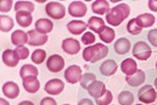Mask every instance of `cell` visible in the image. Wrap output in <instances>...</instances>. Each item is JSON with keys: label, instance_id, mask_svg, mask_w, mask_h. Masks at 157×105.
Here are the masks:
<instances>
[{"label": "cell", "instance_id": "ee69618b", "mask_svg": "<svg viewBox=\"0 0 157 105\" xmlns=\"http://www.w3.org/2000/svg\"><path fill=\"white\" fill-rule=\"evenodd\" d=\"M0 103H1V105H10L9 102H7L6 100V99H3V98L0 99Z\"/></svg>", "mask_w": 157, "mask_h": 105}, {"label": "cell", "instance_id": "4fadbf2b", "mask_svg": "<svg viewBox=\"0 0 157 105\" xmlns=\"http://www.w3.org/2000/svg\"><path fill=\"white\" fill-rule=\"evenodd\" d=\"M22 84H23V88L29 94H36L40 89V81L35 76L22 79Z\"/></svg>", "mask_w": 157, "mask_h": 105}, {"label": "cell", "instance_id": "8992f818", "mask_svg": "<svg viewBox=\"0 0 157 105\" xmlns=\"http://www.w3.org/2000/svg\"><path fill=\"white\" fill-rule=\"evenodd\" d=\"M64 66L65 61L63 57H61L60 55H52L47 59L46 67L52 73H59V71H61L64 68Z\"/></svg>", "mask_w": 157, "mask_h": 105}, {"label": "cell", "instance_id": "4dcf8cb0", "mask_svg": "<svg viewBox=\"0 0 157 105\" xmlns=\"http://www.w3.org/2000/svg\"><path fill=\"white\" fill-rule=\"evenodd\" d=\"M98 36H100V39L104 41V42L111 43L115 39V32H114V30H112L111 27H105V30H104Z\"/></svg>", "mask_w": 157, "mask_h": 105}, {"label": "cell", "instance_id": "836d02e7", "mask_svg": "<svg viewBox=\"0 0 157 105\" xmlns=\"http://www.w3.org/2000/svg\"><path fill=\"white\" fill-rule=\"evenodd\" d=\"M127 30H128V33H130L131 35H138L143 32V29H141V27L138 25L137 22H136L135 18H133V19H131L130 21L128 22Z\"/></svg>", "mask_w": 157, "mask_h": 105}, {"label": "cell", "instance_id": "7c38bea8", "mask_svg": "<svg viewBox=\"0 0 157 105\" xmlns=\"http://www.w3.org/2000/svg\"><path fill=\"white\" fill-rule=\"evenodd\" d=\"M87 91L91 97L98 99V98H100V97H102L103 95L107 91V89H106L105 84H104L102 81L95 80L88 86Z\"/></svg>", "mask_w": 157, "mask_h": 105}, {"label": "cell", "instance_id": "ac0fdd59", "mask_svg": "<svg viewBox=\"0 0 157 105\" xmlns=\"http://www.w3.org/2000/svg\"><path fill=\"white\" fill-rule=\"evenodd\" d=\"M87 25L91 30H93V32L97 33V34H98V35H100L106 27L105 21H104L102 18H98L97 16L90 17L89 20H88Z\"/></svg>", "mask_w": 157, "mask_h": 105}, {"label": "cell", "instance_id": "1f68e13d", "mask_svg": "<svg viewBox=\"0 0 157 105\" xmlns=\"http://www.w3.org/2000/svg\"><path fill=\"white\" fill-rule=\"evenodd\" d=\"M46 58V52L42 48H38L32 54V62L36 64H41Z\"/></svg>", "mask_w": 157, "mask_h": 105}, {"label": "cell", "instance_id": "f6af8a7d", "mask_svg": "<svg viewBox=\"0 0 157 105\" xmlns=\"http://www.w3.org/2000/svg\"><path fill=\"white\" fill-rule=\"evenodd\" d=\"M154 84H155V87L157 88V78L155 79V81H154Z\"/></svg>", "mask_w": 157, "mask_h": 105}, {"label": "cell", "instance_id": "74e56055", "mask_svg": "<svg viewBox=\"0 0 157 105\" xmlns=\"http://www.w3.org/2000/svg\"><path fill=\"white\" fill-rule=\"evenodd\" d=\"M13 6V1L12 0H2L0 2V12L1 13H7L11 11Z\"/></svg>", "mask_w": 157, "mask_h": 105}, {"label": "cell", "instance_id": "f546056e", "mask_svg": "<svg viewBox=\"0 0 157 105\" xmlns=\"http://www.w3.org/2000/svg\"><path fill=\"white\" fill-rule=\"evenodd\" d=\"M134 102V96L131 91H125L118 95V103L121 105H132Z\"/></svg>", "mask_w": 157, "mask_h": 105}, {"label": "cell", "instance_id": "d590c367", "mask_svg": "<svg viewBox=\"0 0 157 105\" xmlns=\"http://www.w3.org/2000/svg\"><path fill=\"white\" fill-rule=\"evenodd\" d=\"M15 52L17 53L20 60H25L29 56V50L25 46H17L15 48Z\"/></svg>", "mask_w": 157, "mask_h": 105}, {"label": "cell", "instance_id": "30bf717a", "mask_svg": "<svg viewBox=\"0 0 157 105\" xmlns=\"http://www.w3.org/2000/svg\"><path fill=\"white\" fill-rule=\"evenodd\" d=\"M68 13L72 17H84L87 13V6L82 1H73L68 6Z\"/></svg>", "mask_w": 157, "mask_h": 105}, {"label": "cell", "instance_id": "ba28073f", "mask_svg": "<svg viewBox=\"0 0 157 105\" xmlns=\"http://www.w3.org/2000/svg\"><path fill=\"white\" fill-rule=\"evenodd\" d=\"M81 77H82V68L78 65H70L64 73L65 80L70 84H75L80 82Z\"/></svg>", "mask_w": 157, "mask_h": 105}, {"label": "cell", "instance_id": "484cf974", "mask_svg": "<svg viewBox=\"0 0 157 105\" xmlns=\"http://www.w3.org/2000/svg\"><path fill=\"white\" fill-rule=\"evenodd\" d=\"M16 21L20 26L22 27H29L32 24L33 16L30 13L27 12H18L16 13Z\"/></svg>", "mask_w": 157, "mask_h": 105}, {"label": "cell", "instance_id": "7402d4cb", "mask_svg": "<svg viewBox=\"0 0 157 105\" xmlns=\"http://www.w3.org/2000/svg\"><path fill=\"white\" fill-rule=\"evenodd\" d=\"M117 71V64L114 60H106L102 63L100 67V71L103 76L109 77L114 75Z\"/></svg>", "mask_w": 157, "mask_h": 105}, {"label": "cell", "instance_id": "d6986e66", "mask_svg": "<svg viewBox=\"0 0 157 105\" xmlns=\"http://www.w3.org/2000/svg\"><path fill=\"white\" fill-rule=\"evenodd\" d=\"M35 26H36V30L41 34H48L54 29V23L52 21H50L49 19H46V18H40L36 21L35 23Z\"/></svg>", "mask_w": 157, "mask_h": 105}, {"label": "cell", "instance_id": "7a4b0ae2", "mask_svg": "<svg viewBox=\"0 0 157 105\" xmlns=\"http://www.w3.org/2000/svg\"><path fill=\"white\" fill-rule=\"evenodd\" d=\"M109 53L108 46L103 43H97L92 46H87L83 50V59L87 62L95 63L97 61L105 58Z\"/></svg>", "mask_w": 157, "mask_h": 105}, {"label": "cell", "instance_id": "f35d334b", "mask_svg": "<svg viewBox=\"0 0 157 105\" xmlns=\"http://www.w3.org/2000/svg\"><path fill=\"white\" fill-rule=\"evenodd\" d=\"M148 40L153 46L157 47V29L151 30L148 33Z\"/></svg>", "mask_w": 157, "mask_h": 105}, {"label": "cell", "instance_id": "9a60e30c", "mask_svg": "<svg viewBox=\"0 0 157 105\" xmlns=\"http://www.w3.org/2000/svg\"><path fill=\"white\" fill-rule=\"evenodd\" d=\"M19 57L17 53L13 50H6L2 54V61L9 67H15L19 63Z\"/></svg>", "mask_w": 157, "mask_h": 105}, {"label": "cell", "instance_id": "5b68a950", "mask_svg": "<svg viewBox=\"0 0 157 105\" xmlns=\"http://www.w3.org/2000/svg\"><path fill=\"white\" fill-rule=\"evenodd\" d=\"M138 100L145 104H151L156 100V91L151 85H145L138 91Z\"/></svg>", "mask_w": 157, "mask_h": 105}, {"label": "cell", "instance_id": "9c48e42d", "mask_svg": "<svg viewBox=\"0 0 157 105\" xmlns=\"http://www.w3.org/2000/svg\"><path fill=\"white\" fill-rule=\"evenodd\" d=\"M65 85L64 82L60 79H52L48 82H46L44 86V89L48 95H52V96H56V95H59L63 91Z\"/></svg>", "mask_w": 157, "mask_h": 105}, {"label": "cell", "instance_id": "52a82bcc", "mask_svg": "<svg viewBox=\"0 0 157 105\" xmlns=\"http://www.w3.org/2000/svg\"><path fill=\"white\" fill-rule=\"evenodd\" d=\"M27 36H29V45L30 46H41L44 45L48 40L47 35L41 34L37 30H30L27 32Z\"/></svg>", "mask_w": 157, "mask_h": 105}, {"label": "cell", "instance_id": "603a6c76", "mask_svg": "<svg viewBox=\"0 0 157 105\" xmlns=\"http://www.w3.org/2000/svg\"><path fill=\"white\" fill-rule=\"evenodd\" d=\"M91 10H92V12L94 14L104 15L106 13L108 14L109 11H110V4L106 0H97V1H94L92 3Z\"/></svg>", "mask_w": 157, "mask_h": 105}, {"label": "cell", "instance_id": "d4e9b609", "mask_svg": "<svg viewBox=\"0 0 157 105\" xmlns=\"http://www.w3.org/2000/svg\"><path fill=\"white\" fill-rule=\"evenodd\" d=\"M135 19L141 29L143 27H150L155 23V17L152 14H140Z\"/></svg>", "mask_w": 157, "mask_h": 105}, {"label": "cell", "instance_id": "5bb4252c", "mask_svg": "<svg viewBox=\"0 0 157 105\" xmlns=\"http://www.w3.org/2000/svg\"><path fill=\"white\" fill-rule=\"evenodd\" d=\"M2 93L10 99H16L20 94V88L18 84L13 81H7L2 86Z\"/></svg>", "mask_w": 157, "mask_h": 105}, {"label": "cell", "instance_id": "e0dca14e", "mask_svg": "<svg viewBox=\"0 0 157 105\" xmlns=\"http://www.w3.org/2000/svg\"><path fill=\"white\" fill-rule=\"evenodd\" d=\"M87 27L88 25L84 21H81V20H72V21L67 23L68 32L75 36L81 35L83 32H85V30H87Z\"/></svg>", "mask_w": 157, "mask_h": 105}, {"label": "cell", "instance_id": "f1b7e54d", "mask_svg": "<svg viewBox=\"0 0 157 105\" xmlns=\"http://www.w3.org/2000/svg\"><path fill=\"white\" fill-rule=\"evenodd\" d=\"M14 27V20L12 17L1 15L0 16V30L1 32H10Z\"/></svg>", "mask_w": 157, "mask_h": 105}, {"label": "cell", "instance_id": "ab89813d", "mask_svg": "<svg viewBox=\"0 0 157 105\" xmlns=\"http://www.w3.org/2000/svg\"><path fill=\"white\" fill-rule=\"evenodd\" d=\"M40 105H57V101L50 97H45L41 100Z\"/></svg>", "mask_w": 157, "mask_h": 105}, {"label": "cell", "instance_id": "8fae6325", "mask_svg": "<svg viewBox=\"0 0 157 105\" xmlns=\"http://www.w3.org/2000/svg\"><path fill=\"white\" fill-rule=\"evenodd\" d=\"M62 48L68 55H75L81 50V44L77 39L66 38L62 41Z\"/></svg>", "mask_w": 157, "mask_h": 105}, {"label": "cell", "instance_id": "3957f363", "mask_svg": "<svg viewBox=\"0 0 157 105\" xmlns=\"http://www.w3.org/2000/svg\"><path fill=\"white\" fill-rule=\"evenodd\" d=\"M45 12L48 15L50 18L56 20H60L63 19L65 17V14H66V10H65V6H63L62 3L57 1H52L48 2V3L45 6Z\"/></svg>", "mask_w": 157, "mask_h": 105}, {"label": "cell", "instance_id": "ffe728a7", "mask_svg": "<svg viewBox=\"0 0 157 105\" xmlns=\"http://www.w3.org/2000/svg\"><path fill=\"white\" fill-rule=\"evenodd\" d=\"M12 43L16 46H23L25 43L29 42V36L22 30H16L11 36Z\"/></svg>", "mask_w": 157, "mask_h": 105}, {"label": "cell", "instance_id": "7bdbcfd3", "mask_svg": "<svg viewBox=\"0 0 157 105\" xmlns=\"http://www.w3.org/2000/svg\"><path fill=\"white\" fill-rule=\"evenodd\" d=\"M18 105H35V104L30 101H22V102H20Z\"/></svg>", "mask_w": 157, "mask_h": 105}, {"label": "cell", "instance_id": "60d3db41", "mask_svg": "<svg viewBox=\"0 0 157 105\" xmlns=\"http://www.w3.org/2000/svg\"><path fill=\"white\" fill-rule=\"evenodd\" d=\"M148 6L152 12H157V0H149Z\"/></svg>", "mask_w": 157, "mask_h": 105}, {"label": "cell", "instance_id": "83f0119b", "mask_svg": "<svg viewBox=\"0 0 157 105\" xmlns=\"http://www.w3.org/2000/svg\"><path fill=\"white\" fill-rule=\"evenodd\" d=\"M35 10V4L30 1H17L15 3V11L18 12H27L32 14Z\"/></svg>", "mask_w": 157, "mask_h": 105}, {"label": "cell", "instance_id": "e575fe53", "mask_svg": "<svg viewBox=\"0 0 157 105\" xmlns=\"http://www.w3.org/2000/svg\"><path fill=\"white\" fill-rule=\"evenodd\" d=\"M112 100H113L112 93L110 91H107L102 97L95 99V102H97L98 105H109L112 102Z\"/></svg>", "mask_w": 157, "mask_h": 105}, {"label": "cell", "instance_id": "4316f807", "mask_svg": "<svg viewBox=\"0 0 157 105\" xmlns=\"http://www.w3.org/2000/svg\"><path fill=\"white\" fill-rule=\"evenodd\" d=\"M38 75H39L38 68L32 64H25L20 68V77H21L22 79L26 78V77H30V76L37 77Z\"/></svg>", "mask_w": 157, "mask_h": 105}, {"label": "cell", "instance_id": "bcb514c9", "mask_svg": "<svg viewBox=\"0 0 157 105\" xmlns=\"http://www.w3.org/2000/svg\"><path fill=\"white\" fill-rule=\"evenodd\" d=\"M63 105H70V104H63Z\"/></svg>", "mask_w": 157, "mask_h": 105}, {"label": "cell", "instance_id": "277c9868", "mask_svg": "<svg viewBox=\"0 0 157 105\" xmlns=\"http://www.w3.org/2000/svg\"><path fill=\"white\" fill-rule=\"evenodd\" d=\"M132 53H133V56L136 59L141 60V61H146L151 57L152 50H151V47L149 46V44H147L146 42L139 41V42H136L135 44H134Z\"/></svg>", "mask_w": 157, "mask_h": 105}, {"label": "cell", "instance_id": "6da1fadb", "mask_svg": "<svg viewBox=\"0 0 157 105\" xmlns=\"http://www.w3.org/2000/svg\"><path fill=\"white\" fill-rule=\"evenodd\" d=\"M130 6L126 3H120L114 7L110 9V11L106 15V21L112 26H118L125 19H127L130 15Z\"/></svg>", "mask_w": 157, "mask_h": 105}, {"label": "cell", "instance_id": "44dd1931", "mask_svg": "<svg viewBox=\"0 0 157 105\" xmlns=\"http://www.w3.org/2000/svg\"><path fill=\"white\" fill-rule=\"evenodd\" d=\"M121 68L126 76H131L137 71V63L132 58H127L121 63Z\"/></svg>", "mask_w": 157, "mask_h": 105}, {"label": "cell", "instance_id": "8d00e7d4", "mask_svg": "<svg viewBox=\"0 0 157 105\" xmlns=\"http://www.w3.org/2000/svg\"><path fill=\"white\" fill-rule=\"evenodd\" d=\"M94 41H95V37L91 32H86L85 34L82 36V42L84 43L85 45L92 44Z\"/></svg>", "mask_w": 157, "mask_h": 105}, {"label": "cell", "instance_id": "7dc6e473", "mask_svg": "<svg viewBox=\"0 0 157 105\" xmlns=\"http://www.w3.org/2000/svg\"><path fill=\"white\" fill-rule=\"evenodd\" d=\"M156 70H157V62H156Z\"/></svg>", "mask_w": 157, "mask_h": 105}, {"label": "cell", "instance_id": "c3c4849f", "mask_svg": "<svg viewBox=\"0 0 157 105\" xmlns=\"http://www.w3.org/2000/svg\"><path fill=\"white\" fill-rule=\"evenodd\" d=\"M136 105H140V104H136Z\"/></svg>", "mask_w": 157, "mask_h": 105}, {"label": "cell", "instance_id": "b9f144b4", "mask_svg": "<svg viewBox=\"0 0 157 105\" xmlns=\"http://www.w3.org/2000/svg\"><path fill=\"white\" fill-rule=\"evenodd\" d=\"M78 105H94V104H93V102L90 99H82L78 102Z\"/></svg>", "mask_w": 157, "mask_h": 105}, {"label": "cell", "instance_id": "cb8c5ba5", "mask_svg": "<svg viewBox=\"0 0 157 105\" xmlns=\"http://www.w3.org/2000/svg\"><path fill=\"white\" fill-rule=\"evenodd\" d=\"M131 48V42L127 38H120L115 41L114 50L118 55H125L127 54Z\"/></svg>", "mask_w": 157, "mask_h": 105}, {"label": "cell", "instance_id": "d6a6232c", "mask_svg": "<svg viewBox=\"0 0 157 105\" xmlns=\"http://www.w3.org/2000/svg\"><path fill=\"white\" fill-rule=\"evenodd\" d=\"M95 80H97V77H95V75H93V74H91V73H87V74L82 75V77H81L80 84H81V86H82V88L87 89L88 86H89L90 84Z\"/></svg>", "mask_w": 157, "mask_h": 105}, {"label": "cell", "instance_id": "2e32d148", "mask_svg": "<svg viewBox=\"0 0 157 105\" xmlns=\"http://www.w3.org/2000/svg\"><path fill=\"white\" fill-rule=\"evenodd\" d=\"M146 80V75L145 71L141 70H137L135 74L131 76H126V81L129 85L133 86V87H137V86H140L141 84L145 82Z\"/></svg>", "mask_w": 157, "mask_h": 105}]
</instances>
